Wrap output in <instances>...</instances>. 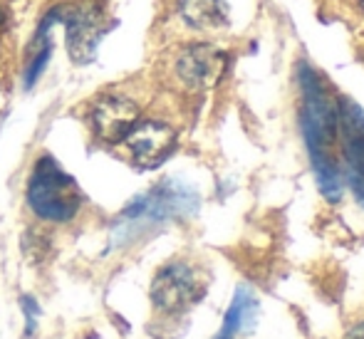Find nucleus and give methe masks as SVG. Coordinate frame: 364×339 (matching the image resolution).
I'll list each match as a JSON object with an SVG mask.
<instances>
[{
	"instance_id": "0eeeda50",
	"label": "nucleus",
	"mask_w": 364,
	"mask_h": 339,
	"mask_svg": "<svg viewBox=\"0 0 364 339\" xmlns=\"http://www.w3.org/2000/svg\"><path fill=\"white\" fill-rule=\"evenodd\" d=\"M136 122H139L136 104L119 95L105 97L92 109V124H95V131L105 141H119V139H124Z\"/></svg>"
},
{
	"instance_id": "f257e3e1",
	"label": "nucleus",
	"mask_w": 364,
	"mask_h": 339,
	"mask_svg": "<svg viewBox=\"0 0 364 339\" xmlns=\"http://www.w3.org/2000/svg\"><path fill=\"white\" fill-rule=\"evenodd\" d=\"M300 85H302V131L310 149V161L315 168L317 183L325 198L337 201L342 193L340 173L335 168V161L330 156V144L337 129V109L332 107V99L317 75L307 65L300 68Z\"/></svg>"
},
{
	"instance_id": "20e7f679",
	"label": "nucleus",
	"mask_w": 364,
	"mask_h": 339,
	"mask_svg": "<svg viewBox=\"0 0 364 339\" xmlns=\"http://www.w3.org/2000/svg\"><path fill=\"white\" fill-rule=\"evenodd\" d=\"M203 287L198 282L196 272L188 265H168L156 275L151 285V300L164 312H181L201 300Z\"/></svg>"
},
{
	"instance_id": "9d476101",
	"label": "nucleus",
	"mask_w": 364,
	"mask_h": 339,
	"mask_svg": "<svg viewBox=\"0 0 364 339\" xmlns=\"http://www.w3.org/2000/svg\"><path fill=\"white\" fill-rule=\"evenodd\" d=\"M48 53H50V50H48V48H45V50H43V53H40V55H38V58H35V63H33V65H30V70H28V85H33V82H35V77H38V75H40V70H43L45 60H48Z\"/></svg>"
},
{
	"instance_id": "9b49d317",
	"label": "nucleus",
	"mask_w": 364,
	"mask_h": 339,
	"mask_svg": "<svg viewBox=\"0 0 364 339\" xmlns=\"http://www.w3.org/2000/svg\"><path fill=\"white\" fill-rule=\"evenodd\" d=\"M362 8H364V0H362Z\"/></svg>"
},
{
	"instance_id": "7ed1b4c3",
	"label": "nucleus",
	"mask_w": 364,
	"mask_h": 339,
	"mask_svg": "<svg viewBox=\"0 0 364 339\" xmlns=\"http://www.w3.org/2000/svg\"><path fill=\"white\" fill-rule=\"evenodd\" d=\"M337 127L342 131L347 178H350L357 201L364 205V112L355 102L342 99L340 109H337Z\"/></svg>"
},
{
	"instance_id": "1a4fd4ad",
	"label": "nucleus",
	"mask_w": 364,
	"mask_h": 339,
	"mask_svg": "<svg viewBox=\"0 0 364 339\" xmlns=\"http://www.w3.org/2000/svg\"><path fill=\"white\" fill-rule=\"evenodd\" d=\"M181 15L198 30H211L225 23V8L220 0H181Z\"/></svg>"
},
{
	"instance_id": "6e6552de",
	"label": "nucleus",
	"mask_w": 364,
	"mask_h": 339,
	"mask_svg": "<svg viewBox=\"0 0 364 339\" xmlns=\"http://www.w3.org/2000/svg\"><path fill=\"white\" fill-rule=\"evenodd\" d=\"M258 320V300L250 290L240 287L235 292L233 302H230V310L223 320V330H220V339H230L235 335H243V332H250Z\"/></svg>"
},
{
	"instance_id": "39448f33",
	"label": "nucleus",
	"mask_w": 364,
	"mask_h": 339,
	"mask_svg": "<svg viewBox=\"0 0 364 339\" xmlns=\"http://www.w3.org/2000/svg\"><path fill=\"white\" fill-rule=\"evenodd\" d=\"M124 141L132 151V158L141 168H154L161 161H166L168 154L173 151L176 134H173L171 127L161 124V122H141V124L132 127Z\"/></svg>"
},
{
	"instance_id": "423d86ee",
	"label": "nucleus",
	"mask_w": 364,
	"mask_h": 339,
	"mask_svg": "<svg viewBox=\"0 0 364 339\" xmlns=\"http://www.w3.org/2000/svg\"><path fill=\"white\" fill-rule=\"evenodd\" d=\"M178 77L186 82L188 87L196 90H208V87L218 85L220 77L228 70V58L225 53L211 48V45H193L178 58Z\"/></svg>"
},
{
	"instance_id": "f03ea898",
	"label": "nucleus",
	"mask_w": 364,
	"mask_h": 339,
	"mask_svg": "<svg viewBox=\"0 0 364 339\" xmlns=\"http://www.w3.org/2000/svg\"><path fill=\"white\" fill-rule=\"evenodd\" d=\"M28 201L38 215L48 220H68L82 203L75 178L68 176L50 156L40 158L30 178Z\"/></svg>"
}]
</instances>
